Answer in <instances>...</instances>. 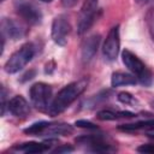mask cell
Instances as JSON below:
<instances>
[{
	"label": "cell",
	"mask_w": 154,
	"mask_h": 154,
	"mask_svg": "<svg viewBox=\"0 0 154 154\" xmlns=\"http://www.w3.org/2000/svg\"><path fill=\"white\" fill-rule=\"evenodd\" d=\"M88 85V79L87 78H82L78 79L76 82H72L67 85H65L54 97V100L52 101L48 113L54 117L60 114L61 112H64L85 89Z\"/></svg>",
	"instance_id": "obj_1"
},
{
	"label": "cell",
	"mask_w": 154,
	"mask_h": 154,
	"mask_svg": "<svg viewBox=\"0 0 154 154\" xmlns=\"http://www.w3.org/2000/svg\"><path fill=\"white\" fill-rule=\"evenodd\" d=\"M122 59H123V64L134 73L137 76V78L140 79V82L144 85H149L153 81V76L150 73V71L146 67V65L143 64V61L137 58L132 52L125 49L122 53Z\"/></svg>",
	"instance_id": "obj_2"
},
{
	"label": "cell",
	"mask_w": 154,
	"mask_h": 154,
	"mask_svg": "<svg viewBox=\"0 0 154 154\" xmlns=\"http://www.w3.org/2000/svg\"><path fill=\"white\" fill-rule=\"evenodd\" d=\"M34 54H35V47H34L32 43L23 45L18 51H16L8 58V60L5 64V71L7 73L18 72L32 59Z\"/></svg>",
	"instance_id": "obj_3"
},
{
	"label": "cell",
	"mask_w": 154,
	"mask_h": 154,
	"mask_svg": "<svg viewBox=\"0 0 154 154\" xmlns=\"http://www.w3.org/2000/svg\"><path fill=\"white\" fill-rule=\"evenodd\" d=\"M29 96L31 103L40 111H47L51 106V96H52V88L42 82L35 83L31 85L29 90Z\"/></svg>",
	"instance_id": "obj_4"
},
{
	"label": "cell",
	"mask_w": 154,
	"mask_h": 154,
	"mask_svg": "<svg viewBox=\"0 0 154 154\" xmlns=\"http://www.w3.org/2000/svg\"><path fill=\"white\" fill-rule=\"evenodd\" d=\"M96 7H97V0H85L84 1L82 10H81L78 26H77V31L79 35L84 34L94 24L95 19L97 18Z\"/></svg>",
	"instance_id": "obj_5"
},
{
	"label": "cell",
	"mask_w": 154,
	"mask_h": 154,
	"mask_svg": "<svg viewBox=\"0 0 154 154\" xmlns=\"http://www.w3.org/2000/svg\"><path fill=\"white\" fill-rule=\"evenodd\" d=\"M70 23L66 16L59 14L53 19L52 23V38L59 46H65L67 42V36L70 34Z\"/></svg>",
	"instance_id": "obj_6"
},
{
	"label": "cell",
	"mask_w": 154,
	"mask_h": 154,
	"mask_svg": "<svg viewBox=\"0 0 154 154\" xmlns=\"http://www.w3.org/2000/svg\"><path fill=\"white\" fill-rule=\"evenodd\" d=\"M119 46H120V38H119V26H113L102 46V53L105 58L109 61L114 60L119 53Z\"/></svg>",
	"instance_id": "obj_7"
},
{
	"label": "cell",
	"mask_w": 154,
	"mask_h": 154,
	"mask_svg": "<svg viewBox=\"0 0 154 154\" xmlns=\"http://www.w3.org/2000/svg\"><path fill=\"white\" fill-rule=\"evenodd\" d=\"M16 8H17L18 14L30 24H37L42 19L41 11L31 2L18 1L16 5Z\"/></svg>",
	"instance_id": "obj_8"
},
{
	"label": "cell",
	"mask_w": 154,
	"mask_h": 154,
	"mask_svg": "<svg viewBox=\"0 0 154 154\" xmlns=\"http://www.w3.org/2000/svg\"><path fill=\"white\" fill-rule=\"evenodd\" d=\"M1 29L2 34L11 37L12 40H18L25 35V29L13 19L4 18L1 22Z\"/></svg>",
	"instance_id": "obj_9"
},
{
	"label": "cell",
	"mask_w": 154,
	"mask_h": 154,
	"mask_svg": "<svg viewBox=\"0 0 154 154\" xmlns=\"http://www.w3.org/2000/svg\"><path fill=\"white\" fill-rule=\"evenodd\" d=\"M7 107H8V111H10L13 116L20 117V118L28 116L29 112H30V106H29L28 101H26L23 96H20V95H17V96L12 97V99L8 101Z\"/></svg>",
	"instance_id": "obj_10"
},
{
	"label": "cell",
	"mask_w": 154,
	"mask_h": 154,
	"mask_svg": "<svg viewBox=\"0 0 154 154\" xmlns=\"http://www.w3.org/2000/svg\"><path fill=\"white\" fill-rule=\"evenodd\" d=\"M76 142L79 144H87L90 146L93 150L95 152H107V150H112V148L109 147V144L105 143L103 140L100 136H95V135H84L81 137L76 138Z\"/></svg>",
	"instance_id": "obj_11"
},
{
	"label": "cell",
	"mask_w": 154,
	"mask_h": 154,
	"mask_svg": "<svg viewBox=\"0 0 154 154\" xmlns=\"http://www.w3.org/2000/svg\"><path fill=\"white\" fill-rule=\"evenodd\" d=\"M99 42H100V35H91L84 40L82 45V60L84 63H88L94 58L99 47Z\"/></svg>",
	"instance_id": "obj_12"
},
{
	"label": "cell",
	"mask_w": 154,
	"mask_h": 154,
	"mask_svg": "<svg viewBox=\"0 0 154 154\" xmlns=\"http://www.w3.org/2000/svg\"><path fill=\"white\" fill-rule=\"evenodd\" d=\"M52 142H53L52 140H48V141L42 142V143H38V142H26V143H22L19 146H16L14 149L24 152V153H43V152H47L51 148V146H52L51 143Z\"/></svg>",
	"instance_id": "obj_13"
},
{
	"label": "cell",
	"mask_w": 154,
	"mask_h": 154,
	"mask_svg": "<svg viewBox=\"0 0 154 154\" xmlns=\"http://www.w3.org/2000/svg\"><path fill=\"white\" fill-rule=\"evenodd\" d=\"M137 82L135 75H130L126 72H113L112 77H111V84L112 87H120V85H130V84H135Z\"/></svg>",
	"instance_id": "obj_14"
},
{
	"label": "cell",
	"mask_w": 154,
	"mask_h": 154,
	"mask_svg": "<svg viewBox=\"0 0 154 154\" xmlns=\"http://www.w3.org/2000/svg\"><path fill=\"white\" fill-rule=\"evenodd\" d=\"M97 119L100 120H117L119 118H132L135 117V114L132 112H128V111H111V109H102L100 112H97L96 114Z\"/></svg>",
	"instance_id": "obj_15"
},
{
	"label": "cell",
	"mask_w": 154,
	"mask_h": 154,
	"mask_svg": "<svg viewBox=\"0 0 154 154\" xmlns=\"http://www.w3.org/2000/svg\"><path fill=\"white\" fill-rule=\"evenodd\" d=\"M72 132V126L66 123H49L42 135H69Z\"/></svg>",
	"instance_id": "obj_16"
},
{
	"label": "cell",
	"mask_w": 154,
	"mask_h": 154,
	"mask_svg": "<svg viewBox=\"0 0 154 154\" xmlns=\"http://www.w3.org/2000/svg\"><path fill=\"white\" fill-rule=\"evenodd\" d=\"M152 125H154V120H143V122H137V123H132V124H122L120 126H118L119 130L123 131H136V130H146L148 128H150Z\"/></svg>",
	"instance_id": "obj_17"
},
{
	"label": "cell",
	"mask_w": 154,
	"mask_h": 154,
	"mask_svg": "<svg viewBox=\"0 0 154 154\" xmlns=\"http://www.w3.org/2000/svg\"><path fill=\"white\" fill-rule=\"evenodd\" d=\"M48 122H38V123H34L32 125H30L29 128L24 129V132L25 134H29V135H42L43 131L46 130V128L48 126Z\"/></svg>",
	"instance_id": "obj_18"
},
{
	"label": "cell",
	"mask_w": 154,
	"mask_h": 154,
	"mask_svg": "<svg viewBox=\"0 0 154 154\" xmlns=\"http://www.w3.org/2000/svg\"><path fill=\"white\" fill-rule=\"evenodd\" d=\"M117 97H118V100H119L122 103H125V105H132V103L136 102V100L134 99V96H132L130 93H128V91H122V93H119Z\"/></svg>",
	"instance_id": "obj_19"
},
{
	"label": "cell",
	"mask_w": 154,
	"mask_h": 154,
	"mask_svg": "<svg viewBox=\"0 0 154 154\" xmlns=\"http://www.w3.org/2000/svg\"><path fill=\"white\" fill-rule=\"evenodd\" d=\"M75 124H76L78 128H83V129H97V126H96L94 123H91V122H89V120H84V119H79V120H77Z\"/></svg>",
	"instance_id": "obj_20"
},
{
	"label": "cell",
	"mask_w": 154,
	"mask_h": 154,
	"mask_svg": "<svg viewBox=\"0 0 154 154\" xmlns=\"http://www.w3.org/2000/svg\"><path fill=\"white\" fill-rule=\"evenodd\" d=\"M141 153H154V144H142L137 148Z\"/></svg>",
	"instance_id": "obj_21"
},
{
	"label": "cell",
	"mask_w": 154,
	"mask_h": 154,
	"mask_svg": "<svg viewBox=\"0 0 154 154\" xmlns=\"http://www.w3.org/2000/svg\"><path fill=\"white\" fill-rule=\"evenodd\" d=\"M77 1H78V0H61V4H63L64 7H67V8H69V7L75 6Z\"/></svg>",
	"instance_id": "obj_22"
},
{
	"label": "cell",
	"mask_w": 154,
	"mask_h": 154,
	"mask_svg": "<svg viewBox=\"0 0 154 154\" xmlns=\"http://www.w3.org/2000/svg\"><path fill=\"white\" fill-rule=\"evenodd\" d=\"M54 67H55L54 61H49L48 64H46V69H45L46 73H52V72L54 71Z\"/></svg>",
	"instance_id": "obj_23"
},
{
	"label": "cell",
	"mask_w": 154,
	"mask_h": 154,
	"mask_svg": "<svg viewBox=\"0 0 154 154\" xmlns=\"http://www.w3.org/2000/svg\"><path fill=\"white\" fill-rule=\"evenodd\" d=\"M73 148L72 147H69V146H64V147H60V148H57L54 150V153H63V152H71Z\"/></svg>",
	"instance_id": "obj_24"
},
{
	"label": "cell",
	"mask_w": 154,
	"mask_h": 154,
	"mask_svg": "<svg viewBox=\"0 0 154 154\" xmlns=\"http://www.w3.org/2000/svg\"><path fill=\"white\" fill-rule=\"evenodd\" d=\"M144 132H146V135H147L148 137H152V138H154V125H152L150 128L146 129V130H144Z\"/></svg>",
	"instance_id": "obj_25"
},
{
	"label": "cell",
	"mask_w": 154,
	"mask_h": 154,
	"mask_svg": "<svg viewBox=\"0 0 154 154\" xmlns=\"http://www.w3.org/2000/svg\"><path fill=\"white\" fill-rule=\"evenodd\" d=\"M34 75H35V71H30V72H26V73L23 76L24 78H22V82H25V81H28V79H31Z\"/></svg>",
	"instance_id": "obj_26"
},
{
	"label": "cell",
	"mask_w": 154,
	"mask_h": 154,
	"mask_svg": "<svg viewBox=\"0 0 154 154\" xmlns=\"http://www.w3.org/2000/svg\"><path fill=\"white\" fill-rule=\"evenodd\" d=\"M138 2H146V1H148V0H137Z\"/></svg>",
	"instance_id": "obj_27"
},
{
	"label": "cell",
	"mask_w": 154,
	"mask_h": 154,
	"mask_svg": "<svg viewBox=\"0 0 154 154\" xmlns=\"http://www.w3.org/2000/svg\"><path fill=\"white\" fill-rule=\"evenodd\" d=\"M42 1H45V2H51L52 0H42Z\"/></svg>",
	"instance_id": "obj_28"
},
{
	"label": "cell",
	"mask_w": 154,
	"mask_h": 154,
	"mask_svg": "<svg viewBox=\"0 0 154 154\" xmlns=\"http://www.w3.org/2000/svg\"><path fill=\"white\" fill-rule=\"evenodd\" d=\"M2 1H4V0H2Z\"/></svg>",
	"instance_id": "obj_29"
}]
</instances>
